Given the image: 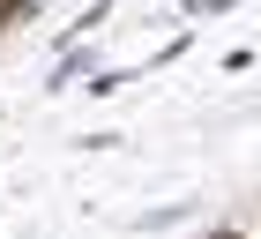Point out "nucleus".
<instances>
[{"label": "nucleus", "mask_w": 261, "mask_h": 239, "mask_svg": "<svg viewBox=\"0 0 261 239\" xmlns=\"http://www.w3.org/2000/svg\"><path fill=\"white\" fill-rule=\"evenodd\" d=\"M201 239H239V232H231V224H224V232H201Z\"/></svg>", "instance_id": "obj_2"}, {"label": "nucleus", "mask_w": 261, "mask_h": 239, "mask_svg": "<svg viewBox=\"0 0 261 239\" xmlns=\"http://www.w3.org/2000/svg\"><path fill=\"white\" fill-rule=\"evenodd\" d=\"M22 15H38V0H0V38H8Z\"/></svg>", "instance_id": "obj_1"}]
</instances>
